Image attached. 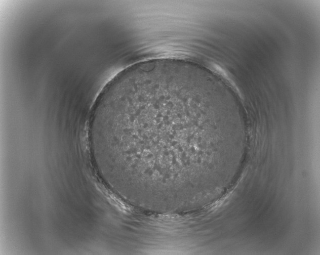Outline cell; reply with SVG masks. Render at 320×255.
<instances>
[{
  "mask_svg": "<svg viewBox=\"0 0 320 255\" xmlns=\"http://www.w3.org/2000/svg\"><path fill=\"white\" fill-rule=\"evenodd\" d=\"M203 89L180 73L158 71L123 79L100 95L92 129L124 177L156 185L197 180L206 143L221 128L208 114Z\"/></svg>",
  "mask_w": 320,
  "mask_h": 255,
  "instance_id": "1",
  "label": "cell"
}]
</instances>
